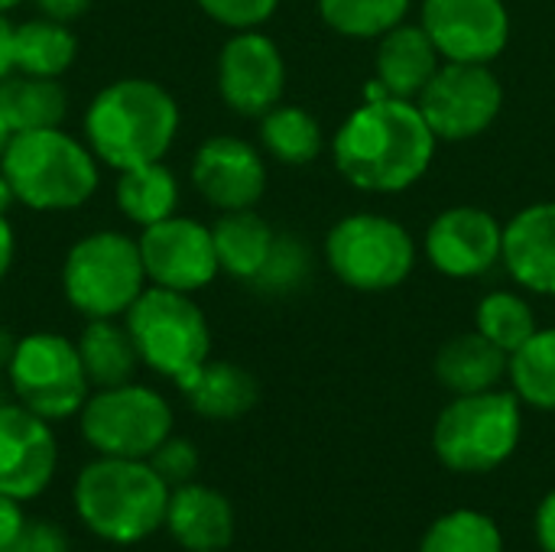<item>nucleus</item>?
<instances>
[{"label": "nucleus", "instance_id": "1", "mask_svg": "<svg viewBox=\"0 0 555 552\" xmlns=\"http://www.w3.org/2000/svg\"><path fill=\"white\" fill-rule=\"evenodd\" d=\"M338 172L364 192H403L433 159L436 133L406 98H371L335 133Z\"/></svg>", "mask_w": 555, "mask_h": 552}, {"label": "nucleus", "instance_id": "2", "mask_svg": "<svg viewBox=\"0 0 555 552\" xmlns=\"http://www.w3.org/2000/svg\"><path fill=\"white\" fill-rule=\"evenodd\" d=\"M179 133L172 94L150 78H120L94 94L85 114V137L98 159L114 169L159 163Z\"/></svg>", "mask_w": 555, "mask_h": 552}, {"label": "nucleus", "instance_id": "3", "mask_svg": "<svg viewBox=\"0 0 555 552\" xmlns=\"http://www.w3.org/2000/svg\"><path fill=\"white\" fill-rule=\"evenodd\" d=\"M172 488L146 459H111L85 465L75 482V511L81 524L117 547H133L166 524Z\"/></svg>", "mask_w": 555, "mask_h": 552}, {"label": "nucleus", "instance_id": "4", "mask_svg": "<svg viewBox=\"0 0 555 552\" xmlns=\"http://www.w3.org/2000/svg\"><path fill=\"white\" fill-rule=\"evenodd\" d=\"M0 172L16 202L36 211H68L98 189V156L59 127L13 133Z\"/></svg>", "mask_w": 555, "mask_h": 552}, {"label": "nucleus", "instance_id": "5", "mask_svg": "<svg viewBox=\"0 0 555 552\" xmlns=\"http://www.w3.org/2000/svg\"><path fill=\"white\" fill-rule=\"evenodd\" d=\"M520 433L524 413L517 394H462L439 413L433 449L446 468L462 475H485L514 455Z\"/></svg>", "mask_w": 555, "mask_h": 552}, {"label": "nucleus", "instance_id": "6", "mask_svg": "<svg viewBox=\"0 0 555 552\" xmlns=\"http://www.w3.org/2000/svg\"><path fill=\"white\" fill-rule=\"evenodd\" d=\"M127 332L140 351V361L156 374L185 384L211 351V332L202 309L189 293L150 286L127 309Z\"/></svg>", "mask_w": 555, "mask_h": 552}, {"label": "nucleus", "instance_id": "7", "mask_svg": "<svg viewBox=\"0 0 555 552\" xmlns=\"http://www.w3.org/2000/svg\"><path fill=\"white\" fill-rule=\"evenodd\" d=\"M65 299L85 319H117L146 290L140 244L120 231H94L81 238L62 264Z\"/></svg>", "mask_w": 555, "mask_h": 552}, {"label": "nucleus", "instance_id": "8", "mask_svg": "<svg viewBox=\"0 0 555 552\" xmlns=\"http://www.w3.org/2000/svg\"><path fill=\"white\" fill-rule=\"evenodd\" d=\"M7 377L16 403L49 423L81 413L91 387L78 345L55 332H33L16 338Z\"/></svg>", "mask_w": 555, "mask_h": 552}, {"label": "nucleus", "instance_id": "9", "mask_svg": "<svg viewBox=\"0 0 555 552\" xmlns=\"http://www.w3.org/2000/svg\"><path fill=\"white\" fill-rule=\"evenodd\" d=\"M78 416L85 442L111 459H150L172 436L169 403L133 381L91 394Z\"/></svg>", "mask_w": 555, "mask_h": 552}, {"label": "nucleus", "instance_id": "10", "mask_svg": "<svg viewBox=\"0 0 555 552\" xmlns=\"http://www.w3.org/2000/svg\"><path fill=\"white\" fill-rule=\"evenodd\" d=\"M325 257L335 277L351 290L384 293L410 277L416 264V244L410 231L390 218L351 215L328 231Z\"/></svg>", "mask_w": 555, "mask_h": 552}, {"label": "nucleus", "instance_id": "11", "mask_svg": "<svg viewBox=\"0 0 555 552\" xmlns=\"http://www.w3.org/2000/svg\"><path fill=\"white\" fill-rule=\"evenodd\" d=\"M504 91L494 72L481 62H449L420 94V111L436 140H472L501 114Z\"/></svg>", "mask_w": 555, "mask_h": 552}, {"label": "nucleus", "instance_id": "12", "mask_svg": "<svg viewBox=\"0 0 555 552\" xmlns=\"http://www.w3.org/2000/svg\"><path fill=\"white\" fill-rule=\"evenodd\" d=\"M140 257L146 267V280L153 286L179 290V293H195L215 280L218 254H215V238L211 228L169 215L140 234Z\"/></svg>", "mask_w": 555, "mask_h": 552}, {"label": "nucleus", "instance_id": "13", "mask_svg": "<svg viewBox=\"0 0 555 552\" xmlns=\"http://www.w3.org/2000/svg\"><path fill=\"white\" fill-rule=\"evenodd\" d=\"M423 29L449 62L498 59L511 36L504 0H426Z\"/></svg>", "mask_w": 555, "mask_h": 552}, {"label": "nucleus", "instance_id": "14", "mask_svg": "<svg viewBox=\"0 0 555 552\" xmlns=\"http://www.w3.org/2000/svg\"><path fill=\"white\" fill-rule=\"evenodd\" d=\"M59 465V446L49 420L23 403H0V495L16 501L39 498Z\"/></svg>", "mask_w": 555, "mask_h": 552}, {"label": "nucleus", "instance_id": "15", "mask_svg": "<svg viewBox=\"0 0 555 552\" xmlns=\"http://www.w3.org/2000/svg\"><path fill=\"white\" fill-rule=\"evenodd\" d=\"M286 65L276 42L263 33L241 29L231 36L218 59L221 98L244 117H263L280 104Z\"/></svg>", "mask_w": 555, "mask_h": 552}, {"label": "nucleus", "instance_id": "16", "mask_svg": "<svg viewBox=\"0 0 555 552\" xmlns=\"http://www.w3.org/2000/svg\"><path fill=\"white\" fill-rule=\"evenodd\" d=\"M504 251V228L485 208L459 205L442 211L426 234V254L446 277L468 280L488 273Z\"/></svg>", "mask_w": 555, "mask_h": 552}, {"label": "nucleus", "instance_id": "17", "mask_svg": "<svg viewBox=\"0 0 555 552\" xmlns=\"http://www.w3.org/2000/svg\"><path fill=\"white\" fill-rule=\"evenodd\" d=\"M195 189L221 211L254 208L267 185L260 153L237 137H211L198 146L192 163Z\"/></svg>", "mask_w": 555, "mask_h": 552}, {"label": "nucleus", "instance_id": "18", "mask_svg": "<svg viewBox=\"0 0 555 552\" xmlns=\"http://www.w3.org/2000/svg\"><path fill=\"white\" fill-rule=\"evenodd\" d=\"M501 257L520 286L555 296V202L530 205L511 218Z\"/></svg>", "mask_w": 555, "mask_h": 552}, {"label": "nucleus", "instance_id": "19", "mask_svg": "<svg viewBox=\"0 0 555 552\" xmlns=\"http://www.w3.org/2000/svg\"><path fill=\"white\" fill-rule=\"evenodd\" d=\"M163 527L182 550L221 552L234 540V508L221 491L189 482L172 488Z\"/></svg>", "mask_w": 555, "mask_h": 552}, {"label": "nucleus", "instance_id": "20", "mask_svg": "<svg viewBox=\"0 0 555 552\" xmlns=\"http://www.w3.org/2000/svg\"><path fill=\"white\" fill-rule=\"evenodd\" d=\"M439 72V49L423 26H393L380 36L377 49V81L380 91L371 88V98H413Z\"/></svg>", "mask_w": 555, "mask_h": 552}, {"label": "nucleus", "instance_id": "21", "mask_svg": "<svg viewBox=\"0 0 555 552\" xmlns=\"http://www.w3.org/2000/svg\"><path fill=\"white\" fill-rule=\"evenodd\" d=\"M507 368H511V355L498 348L491 338H485L481 332H468L446 342L436 358L439 384L459 397L494 390L498 381L507 374Z\"/></svg>", "mask_w": 555, "mask_h": 552}, {"label": "nucleus", "instance_id": "22", "mask_svg": "<svg viewBox=\"0 0 555 552\" xmlns=\"http://www.w3.org/2000/svg\"><path fill=\"white\" fill-rule=\"evenodd\" d=\"M198 416L237 420L257 407L260 387L250 371L231 361H205L185 384H179Z\"/></svg>", "mask_w": 555, "mask_h": 552}, {"label": "nucleus", "instance_id": "23", "mask_svg": "<svg viewBox=\"0 0 555 552\" xmlns=\"http://www.w3.org/2000/svg\"><path fill=\"white\" fill-rule=\"evenodd\" d=\"M75 345H78L88 384L98 390L130 384L137 368L143 364L127 325H117L114 319H88Z\"/></svg>", "mask_w": 555, "mask_h": 552}, {"label": "nucleus", "instance_id": "24", "mask_svg": "<svg viewBox=\"0 0 555 552\" xmlns=\"http://www.w3.org/2000/svg\"><path fill=\"white\" fill-rule=\"evenodd\" d=\"M65 111H68V98L55 78H39L23 72H10L7 78H0V114L10 133L59 127L65 120Z\"/></svg>", "mask_w": 555, "mask_h": 552}, {"label": "nucleus", "instance_id": "25", "mask_svg": "<svg viewBox=\"0 0 555 552\" xmlns=\"http://www.w3.org/2000/svg\"><path fill=\"white\" fill-rule=\"evenodd\" d=\"M211 238H215L218 267L250 283L267 264L276 234L260 215H254L250 208H241V211H224L218 224L211 228Z\"/></svg>", "mask_w": 555, "mask_h": 552}, {"label": "nucleus", "instance_id": "26", "mask_svg": "<svg viewBox=\"0 0 555 552\" xmlns=\"http://www.w3.org/2000/svg\"><path fill=\"white\" fill-rule=\"evenodd\" d=\"M78 55V39L68 23L39 16L13 26V72L59 78L72 68Z\"/></svg>", "mask_w": 555, "mask_h": 552}, {"label": "nucleus", "instance_id": "27", "mask_svg": "<svg viewBox=\"0 0 555 552\" xmlns=\"http://www.w3.org/2000/svg\"><path fill=\"white\" fill-rule=\"evenodd\" d=\"M114 198H117V208L130 221H137L140 228H150L176 215L179 185H176V176L163 163H143V166H130L120 172Z\"/></svg>", "mask_w": 555, "mask_h": 552}, {"label": "nucleus", "instance_id": "28", "mask_svg": "<svg viewBox=\"0 0 555 552\" xmlns=\"http://www.w3.org/2000/svg\"><path fill=\"white\" fill-rule=\"evenodd\" d=\"M260 140L286 166H306L322 150L319 120L302 107H270L260 124Z\"/></svg>", "mask_w": 555, "mask_h": 552}, {"label": "nucleus", "instance_id": "29", "mask_svg": "<svg viewBox=\"0 0 555 552\" xmlns=\"http://www.w3.org/2000/svg\"><path fill=\"white\" fill-rule=\"evenodd\" d=\"M507 371L524 403L537 410H555V329H537L533 338L511 355Z\"/></svg>", "mask_w": 555, "mask_h": 552}, {"label": "nucleus", "instance_id": "30", "mask_svg": "<svg viewBox=\"0 0 555 552\" xmlns=\"http://www.w3.org/2000/svg\"><path fill=\"white\" fill-rule=\"evenodd\" d=\"M410 10V0H319L322 20L354 39H374L400 26L403 13Z\"/></svg>", "mask_w": 555, "mask_h": 552}, {"label": "nucleus", "instance_id": "31", "mask_svg": "<svg viewBox=\"0 0 555 552\" xmlns=\"http://www.w3.org/2000/svg\"><path fill=\"white\" fill-rule=\"evenodd\" d=\"M420 552H504V537L488 514L452 511L426 530Z\"/></svg>", "mask_w": 555, "mask_h": 552}, {"label": "nucleus", "instance_id": "32", "mask_svg": "<svg viewBox=\"0 0 555 552\" xmlns=\"http://www.w3.org/2000/svg\"><path fill=\"white\" fill-rule=\"evenodd\" d=\"M475 319H478V332L485 338H491L498 348H504L507 355H514L520 345H527L537 332L533 309L517 293H488L478 303Z\"/></svg>", "mask_w": 555, "mask_h": 552}, {"label": "nucleus", "instance_id": "33", "mask_svg": "<svg viewBox=\"0 0 555 552\" xmlns=\"http://www.w3.org/2000/svg\"><path fill=\"white\" fill-rule=\"evenodd\" d=\"M306 277H309V251L302 247V241H296L289 234H276L267 264L260 267V273L250 283L260 293H289V290L302 286Z\"/></svg>", "mask_w": 555, "mask_h": 552}, {"label": "nucleus", "instance_id": "34", "mask_svg": "<svg viewBox=\"0 0 555 552\" xmlns=\"http://www.w3.org/2000/svg\"><path fill=\"white\" fill-rule=\"evenodd\" d=\"M146 462L156 468V475H159L169 488H182V485L195 482V472H198V449H195L189 439L169 436Z\"/></svg>", "mask_w": 555, "mask_h": 552}, {"label": "nucleus", "instance_id": "35", "mask_svg": "<svg viewBox=\"0 0 555 552\" xmlns=\"http://www.w3.org/2000/svg\"><path fill=\"white\" fill-rule=\"evenodd\" d=\"M276 3L280 0H198V7L211 20H218V23H224L231 29H254V26H260L263 20L273 16Z\"/></svg>", "mask_w": 555, "mask_h": 552}, {"label": "nucleus", "instance_id": "36", "mask_svg": "<svg viewBox=\"0 0 555 552\" xmlns=\"http://www.w3.org/2000/svg\"><path fill=\"white\" fill-rule=\"evenodd\" d=\"M3 552H68V534L49 521H26V527Z\"/></svg>", "mask_w": 555, "mask_h": 552}, {"label": "nucleus", "instance_id": "37", "mask_svg": "<svg viewBox=\"0 0 555 552\" xmlns=\"http://www.w3.org/2000/svg\"><path fill=\"white\" fill-rule=\"evenodd\" d=\"M23 527H26V517H23V501L0 495V552L7 550V547L16 540V534H20Z\"/></svg>", "mask_w": 555, "mask_h": 552}, {"label": "nucleus", "instance_id": "38", "mask_svg": "<svg viewBox=\"0 0 555 552\" xmlns=\"http://www.w3.org/2000/svg\"><path fill=\"white\" fill-rule=\"evenodd\" d=\"M36 7H39V16L59 20V23H72L81 13H88L91 0H36Z\"/></svg>", "mask_w": 555, "mask_h": 552}, {"label": "nucleus", "instance_id": "39", "mask_svg": "<svg viewBox=\"0 0 555 552\" xmlns=\"http://www.w3.org/2000/svg\"><path fill=\"white\" fill-rule=\"evenodd\" d=\"M537 540L543 552H555V491H550L537 511Z\"/></svg>", "mask_w": 555, "mask_h": 552}, {"label": "nucleus", "instance_id": "40", "mask_svg": "<svg viewBox=\"0 0 555 552\" xmlns=\"http://www.w3.org/2000/svg\"><path fill=\"white\" fill-rule=\"evenodd\" d=\"M13 72V23L0 13V78Z\"/></svg>", "mask_w": 555, "mask_h": 552}, {"label": "nucleus", "instance_id": "41", "mask_svg": "<svg viewBox=\"0 0 555 552\" xmlns=\"http://www.w3.org/2000/svg\"><path fill=\"white\" fill-rule=\"evenodd\" d=\"M13 251H16L13 228H10L7 215H0V280L7 277V270H10V264H13Z\"/></svg>", "mask_w": 555, "mask_h": 552}, {"label": "nucleus", "instance_id": "42", "mask_svg": "<svg viewBox=\"0 0 555 552\" xmlns=\"http://www.w3.org/2000/svg\"><path fill=\"white\" fill-rule=\"evenodd\" d=\"M13 348H16V338H13L7 329H0V364H3V368H7L10 358H13Z\"/></svg>", "mask_w": 555, "mask_h": 552}, {"label": "nucleus", "instance_id": "43", "mask_svg": "<svg viewBox=\"0 0 555 552\" xmlns=\"http://www.w3.org/2000/svg\"><path fill=\"white\" fill-rule=\"evenodd\" d=\"M13 202H16V195H13L10 182L3 179V172H0V215H3V211H7V208L13 205Z\"/></svg>", "mask_w": 555, "mask_h": 552}, {"label": "nucleus", "instance_id": "44", "mask_svg": "<svg viewBox=\"0 0 555 552\" xmlns=\"http://www.w3.org/2000/svg\"><path fill=\"white\" fill-rule=\"evenodd\" d=\"M10 127H7V120H3V114H0V156H3V150H7V143H10Z\"/></svg>", "mask_w": 555, "mask_h": 552}, {"label": "nucleus", "instance_id": "45", "mask_svg": "<svg viewBox=\"0 0 555 552\" xmlns=\"http://www.w3.org/2000/svg\"><path fill=\"white\" fill-rule=\"evenodd\" d=\"M16 3H23V0H0V13H7V10H13Z\"/></svg>", "mask_w": 555, "mask_h": 552}, {"label": "nucleus", "instance_id": "46", "mask_svg": "<svg viewBox=\"0 0 555 552\" xmlns=\"http://www.w3.org/2000/svg\"><path fill=\"white\" fill-rule=\"evenodd\" d=\"M0 403H7V400H3V394H0Z\"/></svg>", "mask_w": 555, "mask_h": 552}]
</instances>
